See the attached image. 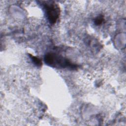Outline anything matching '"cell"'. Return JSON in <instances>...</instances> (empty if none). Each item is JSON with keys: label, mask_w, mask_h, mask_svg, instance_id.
Wrapping results in <instances>:
<instances>
[{"label": "cell", "mask_w": 126, "mask_h": 126, "mask_svg": "<svg viewBox=\"0 0 126 126\" xmlns=\"http://www.w3.org/2000/svg\"><path fill=\"white\" fill-rule=\"evenodd\" d=\"M45 61L47 64L53 66L72 68L75 67V65L66 59L54 54H47L45 57Z\"/></svg>", "instance_id": "obj_1"}, {"label": "cell", "mask_w": 126, "mask_h": 126, "mask_svg": "<svg viewBox=\"0 0 126 126\" xmlns=\"http://www.w3.org/2000/svg\"><path fill=\"white\" fill-rule=\"evenodd\" d=\"M46 15L51 24L56 23L59 16V8L54 3H46L44 5Z\"/></svg>", "instance_id": "obj_2"}, {"label": "cell", "mask_w": 126, "mask_h": 126, "mask_svg": "<svg viewBox=\"0 0 126 126\" xmlns=\"http://www.w3.org/2000/svg\"><path fill=\"white\" fill-rule=\"evenodd\" d=\"M32 58V60H33V63L36 64V65H40V64H41V61L37 58L36 57H33V56H31Z\"/></svg>", "instance_id": "obj_3"}]
</instances>
